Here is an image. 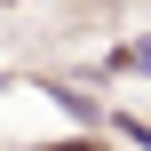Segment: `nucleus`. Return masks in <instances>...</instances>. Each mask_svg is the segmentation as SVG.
<instances>
[{
    "label": "nucleus",
    "mask_w": 151,
    "mask_h": 151,
    "mask_svg": "<svg viewBox=\"0 0 151 151\" xmlns=\"http://www.w3.org/2000/svg\"><path fill=\"white\" fill-rule=\"evenodd\" d=\"M119 64H127V72H151V40H135V48H119Z\"/></svg>",
    "instance_id": "nucleus-1"
}]
</instances>
